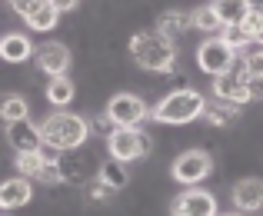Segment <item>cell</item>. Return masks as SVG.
<instances>
[{"label":"cell","mask_w":263,"mask_h":216,"mask_svg":"<svg viewBox=\"0 0 263 216\" xmlns=\"http://www.w3.org/2000/svg\"><path fill=\"white\" fill-rule=\"evenodd\" d=\"M223 216H243V213H223Z\"/></svg>","instance_id":"cell-34"},{"label":"cell","mask_w":263,"mask_h":216,"mask_svg":"<svg viewBox=\"0 0 263 216\" xmlns=\"http://www.w3.org/2000/svg\"><path fill=\"white\" fill-rule=\"evenodd\" d=\"M100 180L107 186H114V190H123V186H127V163H123V160H107V163L100 166Z\"/></svg>","instance_id":"cell-22"},{"label":"cell","mask_w":263,"mask_h":216,"mask_svg":"<svg viewBox=\"0 0 263 216\" xmlns=\"http://www.w3.org/2000/svg\"><path fill=\"white\" fill-rule=\"evenodd\" d=\"M200 116H203L210 127H233V123H237V116H240V107L217 96V100H206L203 103V113H200Z\"/></svg>","instance_id":"cell-14"},{"label":"cell","mask_w":263,"mask_h":216,"mask_svg":"<svg viewBox=\"0 0 263 216\" xmlns=\"http://www.w3.org/2000/svg\"><path fill=\"white\" fill-rule=\"evenodd\" d=\"M33 53H37L40 70H44V73H50V76L67 73V67H70V50H67L64 44H57V40H50V44L37 47Z\"/></svg>","instance_id":"cell-11"},{"label":"cell","mask_w":263,"mask_h":216,"mask_svg":"<svg viewBox=\"0 0 263 216\" xmlns=\"http://www.w3.org/2000/svg\"><path fill=\"white\" fill-rule=\"evenodd\" d=\"M220 37H223L227 44L233 47V50H243V47H250V44H253V40H250V33H247L240 24H227L223 30H220Z\"/></svg>","instance_id":"cell-25"},{"label":"cell","mask_w":263,"mask_h":216,"mask_svg":"<svg viewBox=\"0 0 263 216\" xmlns=\"http://www.w3.org/2000/svg\"><path fill=\"white\" fill-rule=\"evenodd\" d=\"M114 186H107V183H103V180H97V183L93 186H87V197L90 200H93V203H97V200H110V197H114Z\"/></svg>","instance_id":"cell-27"},{"label":"cell","mask_w":263,"mask_h":216,"mask_svg":"<svg viewBox=\"0 0 263 216\" xmlns=\"http://www.w3.org/2000/svg\"><path fill=\"white\" fill-rule=\"evenodd\" d=\"M53 7H57L60 13H67V10H73V7H77V0H50Z\"/></svg>","instance_id":"cell-31"},{"label":"cell","mask_w":263,"mask_h":216,"mask_svg":"<svg viewBox=\"0 0 263 216\" xmlns=\"http://www.w3.org/2000/svg\"><path fill=\"white\" fill-rule=\"evenodd\" d=\"M130 53L134 60L143 67V70H177V50H174V40L163 37L157 30H140L130 37Z\"/></svg>","instance_id":"cell-1"},{"label":"cell","mask_w":263,"mask_h":216,"mask_svg":"<svg viewBox=\"0 0 263 216\" xmlns=\"http://www.w3.org/2000/svg\"><path fill=\"white\" fill-rule=\"evenodd\" d=\"M7 140L17 153H40L44 150V133H40V127H33L30 120H17L7 127Z\"/></svg>","instance_id":"cell-10"},{"label":"cell","mask_w":263,"mask_h":216,"mask_svg":"<svg viewBox=\"0 0 263 216\" xmlns=\"http://www.w3.org/2000/svg\"><path fill=\"white\" fill-rule=\"evenodd\" d=\"M240 27H243V30L250 33V40H253V37L263 30V10H250L243 20H240Z\"/></svg>","instance_id":"cell-26"},{"label":"cell","mask_w":263,"mask_h":216,"mask_svg":"<svg viewBox=\"0 0 263 216\" xmlns=\"http://www.w3.org/2000/svg\"><path fill=\"white\" fill-rule=\"evenodd\" d=\"M203 103L206 100L197 93V90H177V93L163 96L150 116H154L157 123H190V120H197V116L203 113Z\"/></svg>","instance_id":"cell-3"},{"label":"cell","mask_w":263,"mask_h":216,"mask_svg":"<svg viewBox=\"0 0 263 216\" xmlns=\"http://www.w3.org/2000/svg\"><path fill=\"white\" fill-rule=\"evenodd\" d=\"M237 60L243 64V73L247 80H253V76H263V47H243V50H237Z\"/></svg>","instance_id":"cell-21"},{"label":"cell","mask_w":263,"mask_h":216,"mask_svg":"<svg viewBox=\"0 0 263 216\" xmlns=\"http://www.w3.org/2000/svg\"><path fill=\"white\" fill-rule=\"evenodd\" d=\"M30 53H33V47L24 33H7V37H0V57H4L7 64H24Z\"/></svg>","instance_id":"cell-16"},{"label":"cell","mask_w":263,"mask_h":216,"mask_svg":"<svg viewBox=\"0 0 263 216\" xmlns=\"http://www.w3.org/2000/svg\"><path fill=\"white\" fill-rule=\"evenodd\" d=\"M233 60H237V50H233V47L227 44L223 37H210V40H203V44H200V50H197V64H200V70H203V73H213V76L227 73V70L233 67Z\"/></svg>","instance_id":"cell-5"},{"label":"cell","mask_w":263,"mask_h":216,"mask_svg":"<svg viewBox=\"0 0 263 216\" xmlns=\"http://www.w3.org/2000/svg\"><path fill=\"white\" fill-rule=\"evenodd\" d=\"M27 116V100L17 93H0V130H7L10 123Z\"/></svg>","instance_id":"cell-18"},{"label":"cell","mask_w":263,"mask_h":216,"mask_svg":"<svg viewBox=\"0 0 263 216\" xmlns=\"http://www.w3.org/2000/svg\"><path fill=\"white\" fill-rule=\"evenodd\" d=\"M47 100L53 103V107H67V103L73 100V80L67 73L53 76L50 83H47Z\"/></svg>","instance_id":"cell-20"},{"label":"cell","mask_w":263,"mask_h":216,"mask_svg":"<svg viewBox=\"0 0 263 216\" xmlns=\"http://www.w3.org/2000/svg\"><path fill=\"white\" fill-rule=\"evenodd\" d=\"M57 17H60V10L50 4V0H37V4L24 13L27 27H33V30H50V27L57 24Z\"/></svg>","instance_id":"cell-17"},{"label":"cell","mask_w":263,"mask_h":216,"mask_svg":"<svg viewBox=\"0 0 263 216\" xmlns=\"http://www.w3.org/2000/svg\"><path fill=\"white\" fill-rule=\"evenodd\" d=\"M213 93H217L220 100H227V103H237V107L250 103V80H247L243 64H240V60H233L230 70L220 73L217 80H213Z\"/></svg>","instance_id":"cell-7"},{"label":"cell","mask_w":263,"mask_h":216,"mask_svg":"<svg viewBox=\"0 0 263 216\" xmlns=\"http://www.w3.org/2000/svg\"><path fill=\"white\" fill-rule=\"evenodd\" d=\"M107 146H110V156L114 160H140L150 153V136L143 133L140 127H117L114 133L107 136Z\"/></svg>","instance_id":"cell-4"},{"label":"cell","mask_w":263,"mask_h":216,"mask_svg":"<svg viewBox=\"0 0 263 216\" xmlns=\"http://www.w3.org/2000/svg\"><path fill=\"white\" fill-rule=\"evenodd\" d=\"M233 206H237L240 213L260 210V206H263V180H257V176L240 180V183L233 186Z\"/></svg>","instance_id":"cell-13"},{"label":"cell","mask_w":263,"mask_h":216,"mask_svg":"<svg viewBox=\"0 0 263 216\" xmlns=\"http://www.w3.org/2000/svg\"><path fill=\"white\" fill-rule=\"evenodd\" d=\"M213 10H217V17L223 20V27L227 24H240V20L250 13V4L247 0H213Z\"/></svg>","instance_id":"cell-19"},{"label":"cell","mask_w":263,"mask_h":216,"mask_svg":"<svg viewBox=\"0 0 263 216\" xmlns=\"http://www.w3.org/2000/svg\"><path fill=\"white\" fill-rule=\"evenodd\" d=\"M170 173H174L177 183L193 186V183H200V180H206L213 173V160H210V153H203V150H186L174 160V170Z\"/></svg>","instance_id":"cell-6"},{"label":"cell","mask_w":263,"mask_h":216,"mask_svg":"<svg viewBox=\"0 0 263 216\" xmlns=\"http://www.w3.org/2000/svg\"><path fill=\"white\" fill-rule=\"evenodd\" d=\"M174 216H217V200L206 190H183L170 206Z\"/></svg>","instance_id":"cell-9"},{"label":"cell","mask_w":263,"mask_h":216,"mask_svg":"<svg viewBox=\"0 0 263 216\" xmlns=\"http://www.w3.org/2000/svg\"><path fill=\"white\" fill-rule=\"evenodd\" d=\"M33 4H37V0H10V7H13V10H17V13H20V17H24V13H27V10H30V7H33Z\"/></svg>","instance_id":"cell-30"},{"label":"cell","mask_w":263,"mask_h":216,"mask_svg":"<svg viewBox=\"0 0 263 216\" xmlns=\"http://www.w3.org/2000/svg\"><path fill=\"white\" fill-rule=\"evenodd\" d=\"M40 133H44V143L50 150L64 153V150H73V146L84 143L90 136V127H87V120H80L73 113H53L40 123Z\"/></svg>","instance_id":"cell-2"},{"label":"cell","mask_w":263,"mask_h":216,"mask_svg":"<svg viewBox=\"0 0 263 216\" xmlns=\"http://www.w3.org/2000/svg\"><path fill=\"white\" fill-rule=\"evenodd\" d=\"M107 116L117 123V127H140V123L150 116V110L137 93H117L114 100L107 103Z\"/></svg>","instance_id":"cell-8"},{"label":"cell","mask_w":263,"mask_h":216,"mask_svg":"<svg viewBox=\"0 0 263 216\" xmlns=\"http://www.w3.org/2000/svg\"><path fill=\"white\" fill-rule=\"evenodd\" d=\"M250 4V10H263V0H247Z\"/></svg>","instance_id":"cell-32"},{"label":"cell","mask_w":263,"mask_h":216,"mask_svg":"<svg viewBox=\"0 0 263 216\" xmlns=\"http://www.w3.org/2000/svg\"><path fill=\"white\" fill-rule=\"evenodd\" d=\"M193 27L203 33H217V30H223V20L217 17L213 7H200V10H193Z\"/></svg>","instance_id":"cell-23"},{"label":"cell","mask_w":263,"mask_h":216,"mask_svg":"<svg viewBox=\"0 0 263 216\" xmlns=\"http://www.w3.org/2000/svg\"><path fill=\"white\" fill-rule=\"evenodd\" d=\"M193 27V13L186 10H163L160 17H157V33H163V37L177 40L183 30H190Z\"/></svg>","instance_id":"cell-15"},{"label":"cell","mask_w":263,"mask_h":216,"mask_svg":"<svg viewBox=\"0 0 263 216\" xmlns=\"http://www.w3.org/2000/svg\"><path fill=\"white\" fill-rule=\"evenodd\" d=\"M250 100H263V76L250 80Z\"/></svg>","instance_id":"cell-29"},{"label":"cell","mask_w":263,"mask_h":216,"mask_svg":"<svg viewBox=\"0 0 263 216\" xmlns=\"http://www.w3.org/2000/svg\"><path fill=\"white\" fill-rule=\"evenodd\" d=\"M253 44H257V47H263V30L257 33V37H253Z\"/></svg>","instance_id":"cell-33"},{"label":"cell","mask_w":263,"mask_h":216,"mask_svg":"<svg viewBox=\"0 0 263 216\" xmlns=\"http://www.w3.org/2000/svg\"><path fill=\"white\" fill-rule=\"evenodd\" d=\"M44 160H47L44 150H40V153H17V170H20V176L37 180V173H40V166H44Z\"/></svg>","instance_id":"cell-24"},{"label":"cell","mask_w":263,"mask_h":216,"mask_svg":"<svg viewBox=\"0 0 263 216\" xmlns=\"http://www.w3.org/2000/svg\"><path fill=\"white\" fill-rule=\"evenodd\" d=\"M87 127H90V130H93V133H107V136H110V133H114V130H117V123H114V120H110V116H107V113H103V116H97V120H93V123H87Z\"/></svg>","instance_id":"cell-28"},{"label":"cell","mask_w":263,"mask_h":216,"mask_svg":"<svg viewBox=\"0 0 263 216\" xmlns=\"http://www.w3.org/2000/svg\"><path fill=\"white\" fill-rule=\"evenodd\" d=\"M30 197H33V186L27 176H13L0 183V210H20V206L30 203Z\"/></svg>","instance_id":"cell-12"}]
</instances>
